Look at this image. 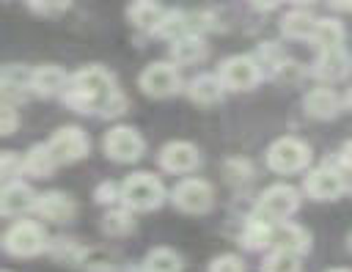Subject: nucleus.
Masks as SVG:
<instances>
[{
	"label": "nucleus",
	"instance_id": "nucleus-1",
	"mask_svg": "<svg viewBox=\"0 0 352 272\" xmlns=\"http://www.w3.org/2000/svg\"><path fill=\"white\" fill-rule=\"evenodd\" d=\"M63 102L77 113H102V115H118L126 107V99L116 88L110 71L102 66H82L72 74Z\"/></svg>",
	"mask_w": 352,
	"mask_h": 272
},
{
	"label": "nucleus",
	"instance_id": "nucleus-2",
	"mask_svg": "<svg viewBox=\"0 0 352 272\" xmlns=\"http://www.w3.org/2000/svg\"><path fill=\"white\" fill-rule=\"evenodd\" d=\"M121 201H124L126 209L148 212V209H157L165 201V187L151 173H132L121 184Z\"/></svg>",
	"mask_w": 352,
	"mask_h": 272
},
{
	"label": "nucleus",
	"instance_id": "nucleus-3",
	"mask_svg": "<svg viewBox=\"0 0 352 272\" xmlns=\"http://www.w3.org/2000/svg\"><path fill=\"white\" fill-rule=\"evenodd\" d=\"M297 206H300V195H297L294 187H289V184H272V187H267L258 195L253 212H256V217H261L267 223H283L286 217H292L297 212Z\"/></svg>",
	"mask_w": 352,
	"mask_h": 272
},
{
	"label": "nucleus",
	"instance_id": "nucleus-4",
	"mask_svg": "<svg viewBox=\"0 0 352 272\" xmlns=\"http://www.w3.org/2000/svg\"><path fill=\"white\" fill-rule=\"evenodd\" d=\"M47 247V234L38 223L33 220H19L14 223L6 236H3V250L8 256H16V258H30V256H38L41 250Z\"/></svg>",
	"mask_w": 352,
	"mask_h": 272
},
{
	"label": "nucleus",
	"instance_id": "nucleus-5",
	"mask_svg": "<svg viewBox=\"0 0 352 272\" xmlns=\"http://www.w3.org/2000/svg\"><path fill=\"white\" fill-rule=\"evenodd\" d=\"M311 162V148L297 137H278L267 148V165L275 173H300Z\"/></svg>",
	"mask_w": 352,
	"mask_h": 272
},
{
	"label": "nucleus",
	"instance_id": "nucleus-6",
	"mask_svg": "<svg viewBox=\"0 0 352 272\" xmlns=\"http://www.w3.org/2000/svg\"><path fill=\"white\" fill-rule=\"evenodd\" d=\"M217 77L223 80V85L228 91H250L261 80V66L250 55H231V58L223 60Z\"/></svg>",
	"mask_w": 352,
	"mask_h": 272
},
{
	"label": "nucleus",
	"instance_id": "nucleus-7",
	"mask_svg": "<svg viewBox=\"0 0 352 272\" xmlns=\"http://www.w3.org/2000/svg\"><path fill=\"white\" fill-rule=\"evenodd\" d=\"M104 154L113 159V162H135L143 157V137L138 135V129L132 126H113L107 135H104Z\"/></svg>",
	"mask_w": 352,
	"mask_h": 272
},
{
	"label": "nucleus",
	"instance_id": "nucleus-8",
	"mask_svg": "<svg viewBox=\"0 0 352 272\" xmlns=\"http://www.w3.org/2000/svg\"><path fill=\"white\" fill-rule=\"evenodd\" d=\"M170 201L176 203V209H182L187 214H204V212L212 209L214 192L204 179H184L173 187Z\"/></svg>",
	"mask_w": 352,
	"mask_h": 272
},
{
	"label": "nucleus",
	"instance_id": "nucleus-9",
	"mask_svg": "<svg viewBox=\"0 0 352 272\" xmlns=\"http://www.w3.org/2000/svg\"><path fill=\"white\" fill-rule=\"evenodd\" d=\"M50 151L52 157L58 159V165H72L77 159H82L88 154V135L80 129V126H60L52 132L50 137Z\"/></svg>",
	"mask_w": 352,
	"mask_h": 272
},
{
	"label": "nucleus",
	"instance_id": "nucleus-10",
	"mask_svg": "<svg viewBox=\"0 0 352 272\" xmlns=\"http://www.w3.org/2000/svg\"><path fill=\"white\" fill-rule=\"evenodd\" d=\"M140 88L146 96L165 99L179 91V71L170 63H151L140 71Z\"/></svg>",
	"mask_w": 352,
	"mask_h": 272
},
{
	"label": "nucleus",
	"instance_id": "nucleus-11",
	"mask_svg": "<svg viewBox=\"0 0 352 272\" xmlns=\"http://www.w3.org/2000/svg\"><path fill=\"white\" fill-rule=\"evenodd\" d=\"M305 192L314 198V201H336L344 195L346 184H344V176L333 168H314L308 176H305Z\"/></svg>",
	"mask_w": 352,
	"mask_h": 272
},
{
	"label": "nucleus",
	"instance_id": "nucleus-12",
	"mask_svg": "<svg viewBox=\"0 0 352 272\" xmlns=\"http://www.w3.org/2000/svg\"><path fill=\"white\" fill-rule=\"evenodd\" d=\"M349 71H352V55L344 47H327V49H322L319 58H316V63H314V74L319 80H327V82L344 80Z\"/></svg>",
	"mask_w": 352,
	"mask_h": 272
},
{
	"label": "nucleus",
	"instance_id": "nucleus-13",
	"mask_svg": "<svg viewBox=\"0 0 352 272\" xmlns=\"http://www.w3.org/2000/svg\"><path fill=\"white\" fill-rule=\"evenodd\" d=\"M160 165L168 173H190L198 165V148L192 143H187V140H173V143L162 146Z\"/></svg>",
	"mask_w": 352,
	"mask_h": 272
},
{
	"label": "nucleus",
	"instance_id": "nucleus-14",
	"mask_svg": "<svg viewBox=\"0 0 352 272\" xmlns=\"http://www.w3.org/2000/svg\"><path fill=\"white\" fill-rule=\"evenodd\" d=\"M66 85H69L66 71L55 63H44L30 71V91L38 96H55V93L66 91Z\"/></svg>",
	"mask_w": 352,
	"mask_h": 272
},
{
	"label": "nucleus",
	"instance_id": "nucleus-15",
	"mask_svg": "<svg viewBox=\"0 0 352 272\" xmlns=\"http://www.w3.org/2000/svg\"><path fill=\"white\" fill-rule=\"evenodd\" d=\"M302 107L311 118H319V121H327V118H336L338 110H341V99L333 88H314L305 93L302 99Z\"/></svg>",
	"mask_w": 352,
	"mask_h": 272
},
{
	"label": "nucleus",
	"instance_id": "nucleus-16",
	"mask_svg": "<svg viewBox=\"0 0 352 272\" xmlns=\"http://www.w3.org/2000/svg\"><path fill=\"white\" fill-rule=\"evenodd\" d=\"M36 203H38V195L28 187V184H19V181H8L6 187H3V201H0V206H3V214L6 217H11V214H25V212H30V209H36Z\"/></svg>",
	"mask_w": 352,
	"mask_h": 272
},
{
	"label": "nucleus",
	"instance_id": "nucleus-17",
	"mask_svg": "<svg viewBox=\"0 0 352 272\" xmlns=\"http://www.w3.org/2000/svg\"><path fill=\"white\" fill-rule=\"evenodd\" d=\"M36 212L44 217V220H52V223H69L77 212L74 201L63 192H44L38 195V203H36Z\"/></svg>",
	"mask_w": 352,
	"mask_h": 272
},
{
	"label": "nucleus",
	"instance_id": "nucleus-18",
	"mask_svg": "<svg viewBox=\"0 0 352 272\" xmlns=\"http://www.w3.org/2000/svg\"><path fill=\"white\" fill-rule=\"evenodd\" d=\"M165 14H168V11H165L157 0H132V3L126 5L129 22H132L135 27H140V30H154V33H157V27L162 25Z\"/></svg>",
	"mask_w": 352,
	"mask_h": 272
},
{
	"label": "nucleus",
	"instance_id": "nucleus-19",
	"mask_svg": "<svg viewBox=\"0 0 352 272\" xmlns=\"http://www.w3.org/2000/svg\"><path fill=\"white\" fill-rule=\"evenodd\" d=\"M170 58H173V63H182V66L201 63V60L206 58V44H204L201 36H195V33H184V36L173 38Z\"/></svg>",
	"mask_w": 352,
	"mask_h": 272
},
{
	"label": "nucleus",
	"instance_id": "nucleus-20",
	"mask_svg": "<svg viewBox=\"0 0 352 272\" xmlns=\"http://www.w3.org/2000/svg\"><path fill=\"white\" fill-rule=\"evenodd\" d=\"M223 80L220 77H214V74H198L192 82H190V88H187V93H190V99L192 102H198V104H214L220 96H223Z\"/></svg>",
	"mask_w": 352,
	"mask_h": 272
},
{
	"label": "nucleus",
	"instance_id": "nucleus-21",
	"mask_svg": "<svg viewBox=\"0 0 352 272\" xmlns=\"http://www.w3.org/2000/svg\"><path fill=\"white\" fill-rule=\"evenodd\" d=\"M275 245H278V250H289V253H305L308 250V245H311V236H308V231H302L300 225H294V223H280L278 225V231H275Z\"/></svg>",
	"mask_w": 352,
	"mask_h": 272
},
{
	"label": "nucleus",
	"instance_id": "nucleus-22",
	"mask_svg": "<svg viewBox=\"0 0 352 272\" xmlns=\"http://www.w3.org/2000/svg\"><path fill=\"white\" fill-rule=\"evenodd\" d=\"M55 165H58V159L52 157L50 146H33L25 154V159H22V170L30 173V176H36V179H47L55 170Z\"/></svg>",
	"mask_w": 352,
	"mask_h": 272
},
{
	"label": "nucleus",
	"instance_id": "nucleus-23",
	"mask_svg": "<svg viewBox=\"0 0 352 272\" xmlns=\"http://www.w3.org/2000/svg\"><path fill=\"white\" fill-rule=\"evenodd\" d=\"M242 242H245V247H250V250H264L267 245L275 242L272 223H267V220H261V217L253 214V217L245 223V228H242Z\"/></svg>",
	"mask_w": 352,
	"mask_h": 272
},
{
	"label": "nucleus",
	"instance_id": "nucleus-24",
	"mask_svg": "<svg viewBox=\"0 0 352 272\" xmlns=\"http://www.w3.org/2000/svg\"><path fill=\"white\" fill-rule=\"evenodd\" d=\"M316 27V19L308 11H289L280 19V33L289 38H311Z\"/></svg>",
	"mask_w": 352,
	"mask_h": 272
},
{
	"label": "nucleus",
	"instance_id": "nucleus-25",
	"mask_svg": "<svg viewBox=\"0 0 352 272\" xmlns=\"http://www.w3.org/2000/svg\"><path fill=\"white\" fill-rule=\"evenodd\" d=\"M311 41L319 44L322 49H327V47H344V25L338 19H333V16L316 19V27H314Z\"/></svg>",
	"mask_w": 352,
	"mask_h": 272
},
{
	"label": "nucleus",
	"instance_id": "nucleus-26",
	"mask_svg": "<svg viewBox=\"0 0 352 272\" xmlns=\"http://www.w3.org/2000/svg\"><path fill=\"white\" fill-rule=\"evenodd\" d=\"M179 269H182V258L170 247H154L143 261V272H179Z\"/></svg>",
	"mask_w": 352,
	"mask_h": 272
},
{
	"label": "nucleus",
	"instance_id": "nucleus-27",
	"mask_svg": "<svg viewBox=\"0 0 352 272\" xmlns=\"http://www.w3.org/2000/svg\"><path fill=\"white\" fill-rule=\"evenodd\" d=\"M261 272H300V256L289 250H275L264 258Z\"/></svg>",
	"mask_w": 352,
	"mask_h": 272
},
{
	"label": "nucleus",
	"instance_id": "nucleus-28",
	"mask_svg": "<svg viewBox=\"0 0 352 272\" xmlns=\"http://www.w3.org/2000/svg\"><path fill=\"white\" fill-rule=\"evenodd\" d=\"M102 231L110 234V236L129 234L132 231V214H129V209H113V212H107L104 220H102Z\"/></svg>",
	"mask_w": 352,
	"mask_h": 272
},
{
	"label": "nucleus",
	"instance_id": "nucleus-29",
	"mask_svg": "<svg viewBox=\"0 0 352 272\" xmlns=\"http://www.w3.org/2000/svg\"><path fill=\"white\" fill-rule=\"evenodd\" d=\"M82 267L88 272H113L116 269V258L102 247H91V250L82 253Z\"/></svg>",
	"mask_w": 352,
	"mask_h": 272
},
{
	"label": "nucleus",
	"instance_id": "nucleus-30",
	"mask_svg": "<svg viewBox=\"0 0 352 272\" xmlns=\"http://www.w3.org/2000/svg\"><path fill=\"white\" fill-rule=\"evenodd\" d=\"M272 69H275V80H278V82H286V85H294V82L302 77V66H300L297 60H283V58H280Z\"/></svg>",
	"mask_w": 352,
	"mask_h": 272
},
{
	"label": "nucleus",
	"instance_id": "nucleus-31",
	"mask_svg": "<svg viewBox=\"0 0 352 272\" xmlns=\"http://www.w3.org/2000/svg\"><path fill=\"white\" fill-rule=\"evenodd\" d=\"M209 272H245V264L239 256H231V253H223L217 258H212L209 264Z\"/></svg>",
	"mask_w": 352,
	"mask_h": 272
},
{
	"label": "nucleus",
	"instance_id": "nucleus-32",
	"mask_svg": "<svg viewBox=\"0 0 352 272\" xmlns=\"http://www.w3.org/2000/svg\"><path fill=\"white\" fill-rule=\"evenodd\" d=\"M19 170H22L19 157H16L14 151H3V181L8 184L14 176H19Z\"/></svg>",
	"mask_w": 352,
	"mask_h": 272
},
{
	"label": "nucleus",
	"instance_id": "nucleus-33",
	"mask_svg": "<svg viewBox=\"0 0 352 272\" xmlns=\"http://www.w3.org/2000/svg\"><path fill=\"white\" fill-rule=\"evenodd\" d=\"M28 3H30V8L38 11V14H58V11L69 8L72 0H28Z\"/></svg>",
	"mask_w": 352,
	"mask_h": 272
},
{
	"label": "nucleus",
	"instance_id": "nucleus-34",
	"mask_svg": "<svg viewBox=\"0 0 352 272\" xmlns=\"http://www.w3.org/2000/svg\"><path fill=\"white\" fill-rule=\"evenodd\" d=\"M116 198H121V192L116 190V184L104 181V184H99V187H96V201H99V203H113Z\"/></svg>",
	"mask_w": 352,
	"mask_h": 272
},
{
	"label": "nucleus",
	"instance_id": "nucleus-35",
	"mask_svg": "<svg viewBox=\"0 0 352 272\" xmlns=\"http://www.w3.org/2000/svg\"><path fill=\"white\" fill-rule=\"evenodd\" d=\"M16 126H19V118H16L14 107H11V104H6V107H3V135L8 137V135L16 129Z\"/></svg>",
	"mask_w": 352,
	"mask_h": 272
},
{
	"label": "nucleus",
	"instance_id": "nucleus-36",
	"mask_svg": "<svg viewBox=\"0 0 352 272\" xmlns=\"http://www.w3.org/2000/svg\"><path fill=\"white\" fill-rule=\"evenodd\" d=\"M341 162H344L346 168H352V140L341 146Z\"/></svg>",
	"mask_w": 352,
	"mask_h": 272
},
{
	"label": "nucleus",
	"instance_id": "nucleus-37",
	"mask_svg": "<svg viewBox=\"0 0 352 272\" xmlns=\"http://www.w3.org/2000/svg\"><path fill=\"white\" fill-rule=\"evenodd\" d=\"M256 8H264V11H270V8H275V5H280V3H289V0H250Z\"/></svg>",
	"mask_w": 352,
	"mask_h": 272
},
{
	"label": "nucleus",
	"instance_id": "nucleus-38",
	"mask_svg": "<svg viewBox=\"0 0 352 272\" xmlns=\"http://www.w3.org/2000/svg\"><path fill=\"white\" fill-rule=\"evenodd\" d=\"M336 11H346V14H352V0H327Z\"/></svg>",
	"mask_w": 352,
	"mask_h": 272
},
{
	"label": "nucleus",
	"instance_id": "nucleus-39",
	"mask_svg": "<svg viewBox=\"0 0 352 272\" xmlns=\"http://www.w3.org/2000/svg\"><path fill=\"white\" fill-rule=\"evenodd\" d=\"M344 102H346V107H349V110H352V88H349V91H346V99H344Z\"/></svg>",
	"mask_w": 352,
	"mask_h": 272
},
{
	"label": "nucleus",
	"instance_id": "nucleus-40",
	"mask_svg": "<svg viewBox=\"0 0 352 272\" xmlns=\"http://www.w3.org/2000/svg\"><path fill=\"white\" fill-rule=\"evenodd\" d=\"M289 3H314V0H289Z\"/></svg>",
	"mask_w": 352,
	"mask_h": 272
},
{
	"label": "nucleus",
	"instance_id": "nucleus-41",
	"mask_svg": "<svg viewBox=\"0 0 352 272\" xmlns=\"http://www.w3.org/2000/svg\"><path fill=\"white\" fill-rule=\"evenodd\" d=\"M330 272H349V269H330Z\"/></svg>",
	"mask_w": 352,
	"mask_h": 272
},
{
	"label": "nucleus",
	"instance_id": "nucleus-42",
	"mask_svg": "<svg viewBox=\"0 0 352 272\" xmlns=\"http://www.w3.org/2000/svg\"><path fill=\"white\" fill-rule=\"evenodd\" d=\"M349 250H352V234H349Z\"/></svg>",
	"mask_w": 352,
	"mask_h": 272
}]
</instances>
